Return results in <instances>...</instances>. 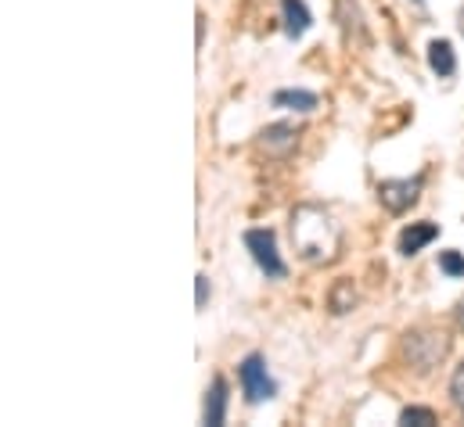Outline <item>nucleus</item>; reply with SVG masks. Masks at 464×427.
<instances>
[{"mask_svg": "<svg viewBox=\"0 0 464 427\" xmlns=\"http://www.w3.org/2000/svg\"><path fill=\"white\" fill-rule=\"evenodd\" d=\"M458 25H461V33H464V7H461V22H458Z\"/></svg>", "mask_w": 464, "mask_h": 427, "instance_id": "20", "label": "nucleus"}, {"mask_svg": "<svg viewBox=\"0 0 464 427\" xmlns=\"http://www.w3.org/2000/svg\"><path fill=\"white\" fill-rule=\"evenodd\" d=\"M299 137H303V129H299V126H292V122H270V126H263V129H259V137H256V151H259L263 158L285 162V158H292V155H295Z\"/></svg>", "mask_w": 464, "mask_h": 427, "instance_id": "4", "label": "nucleus"}, {"mask_svg": "<svg viewBox=\"0 0 464 427\" xmlns=\"http://www.w3.org/2000/svg\"><path fill=\"white\" fill-rule=\"evenodd\" d=\"M440 270H443L447 277H464V255L461 251H443V255H440Z\"/></svg>", "mask_w": 464, "mask_h": 427, "instance_id": "15", "label": "nucleus"}, {"mask_svg": "<svg viewBox=\"0 0 464 427\" xmlns=\"http://www.w3.org/2000/svg\"><path fill=\"white\" fill-rule=\"evenodd\" d=\"M353 306H356V288H353L349 277H339L335 288H332V295H328V313L332 317H346Z\"/></svg>", "mask_w": 464, "mask_h": 427, "instance_id": "12", "label": "nucleus"}, {"mask_svg": "<svg viewBox=\"0 0 464 427\" xmlns=\"http://www.w3.org/2000/svg\"><path fill=\"white\" fill-rule=\"evenodd\" d=\"M227 417V381L224 377H213L209 392H206V406H202V421L209 427H220Z\"/></svg>", "mask_w": 464, "mask_h": 427, "instance_id": "8", "label": "nucleus"}, {"mask_svg": "<svg viewBox=\"0 0 464 427\" xmlns=\"http://www.w3.org/2000/svg\"><path fill=\"white\" fill-rule=\"evenodd\" d=\"M195 288H198V291H195V302H198V309H202V306L209 302V277L198 273V277H195Z\"/></svg>", "mask_w": 464, "mask_h": 427, "instance_id": "17", "label": "nucleus"}, {"mask_svg": "<svg viewBox=\"0 0 464 427\" xmlns=\"http://www.w3.org/2000/svg\"><path fill=\"white\" fill-rule=\"evenodd\" d=\"M450 399H454V406L464 413V363L454 370V377H450Z\"/></svg>", "mask_w": 464, "mask_h": 427, "instance_id": "16", "label": "nucleus"}, {"mask_svg": "<svg viewBox=\"0 0 464 427\" xmlns=\"http://www.w3.org/2000/svg\"><path fill=\"white\" fill-rule=\"evenodd\" d=\"M202 40H206V14L198 11V47H202Z\"/></svg>", "mask_w": 464, "mask_h": 427, "instance_id": "18", "label": "nucleus"}, {"mask_svg": "<svg viewBox=\"0 0 464 427\" xmlns=\"http://www.w3.org/2000/svg\"><path fill=\"white\" fill-rule=\"evenodd\" d=\"M274 108L314 111V108H317V94H310V90H277V94H274Z\"/></svg>", "mask_w": 464, "mask_h": 427, "instance_id": "13", "label": "nucleus"}, {"mask_svg": "<svg viewBox=\"0 0 464 427\" xmlns=\"http://www.w3.org/2000/svg\"><path fill=\"white\" fill-rule=\"evenodd\" d=\"M400 424H414V427H425V424H436V413L432 410H425V406H407L403 413H400Z\"/></svg>", "mask_w": 464, "mask_h": 427, "instance_id": "14", "label": "nucleus"}, {"mask_svg": "<svg viewBox=\"0 0 464 427\" xmlns=\"http://www.w3.org/2000/svg\"><path fill=\"white\" fill-rule=\"evenodd\" d=\"M458 327H464V302L458 306Z\"/></svg>", "mask_w": 464, "mask_h": 427, "instance_id": "19", "label": "nucleus"}, {"mask_svg": "<svg viewBox=\"0 0 464 427\" xmlns=\"http://www.w3.org/2000/svg\"><path fill=\"white\" fill-rule=\"evenodd\" d=\"M281 18H285V33H288L292 40L306 36L310 25H314V14H310L306 0H281Z\"/></svg>", "mask_w": 464, "mask_h": 427, "instance_id": "7", "label": "nucleus"}, {"mask_svg": "<svg viewBox=\"0 0 464 427\" xmlns=\"http://www.w3.org/2000/svg\"><path fill=\"white\" fill-rule=\"evenodd\" d=\"M421 187H425V176H411V180H382V184H378V202L385 205V213L403 215L407 209L418 205Z\"/></svg>", "mask_w": 464, "mask_h": 427, "instance_id": "6", "label": "nucleus"}, {"mask_svg": "<svg viewBox=\"0 0 464 427\" xmlns=\"http://www.w3.org/2000/svg\"><path fill=\"white\" fill-rule=\"evenodd\" d=\"M429 69H432L440 80H447V76L458 72V58H454L450 40H432V43H429Z\"/></svg>", "mask_w": 464, "mask_h": 427, "instance_id": "10", "label": "nucleus"}, {"mask_svg": "<svg viewBox=\"0 0 464 427\" xmlns=\"http://www.w3.org/2000/svg\"><path fill=\"white\" fill-rule=\"evenodd\" d=\"M335 11H339V22H343V36H346V43H353V36H356V40H363V14H360L356 0H335Z\"/></svg>", "mask_w": 464, "mask_h": 427, "instance_id": "11", "label": "nucleus"}, {"mask_svg": "<svg viewBox=\"0 0 464 427\" xmlns=\"http://www.w3.org/2000/svg\"><path fill=\"white\" fill-rule=\"evenodd\" d=\"M440 237V226L436 223H411L403 233H400V255H418L425 244H432Z\"/></svg>", "mask_w": 464, "mask_h": 427, "instance_id": "9", "label": "nucleus"}, {"mask_svg": "<svg viewBox=\"0 0 464 427\" xmlns=\"http://www.w3.org/2000/svg\"><path fill=\"white\" fill-rule=\"evenodd\" d=\"M288 230H292V244H295V255L310 266H328L339 259V248H343V233H339V223L332 219V213H324L321 205H295L288 215Z\"/></svg>", "mask_w": 464, "mask_h": 427, "instance_id": "1", "label": "nucleus"}, {"mask_svg": "<svg viewBox=\"0 0 464 427\" xmlns=\"http://www.w3.org/2000/svg\"><path fill=\"white\" fill-rule=\"evenodd\" d=\"M237 381H241L245 403H252V406H259V403H266V399L277 395V384L270 381V374H266V359H263L259 352H252V356L241 359V366H237Z\"/></svg>", "mask_w": 464, "mask_h": 427, "instance_id": "3", "label": "nucleus"}, {"mask_svg": "<svg viewBox=\"0 0 464 427\" xmlns=\"http://www.w3.org/2000/svg\"><path fill=\"white\" fill-rule=\"evenodd\" d=\"M447 352H450V334H443V330L421 327V330H407L403 334V359L418 374H432L447 359Z\"/></svg>", "mask_w": 464, "mask_h": 427, "instance_id": "2", "label": "nucleus"}, {"mask_svg": "<svg viewBox=\"0 0 464 427\" xmlns=\"http://www.w3.org/2000/svg\"><path fill=\"white\" fill-rule=\"evenodd\" d=\"M245 248H248V255H252V262L270 277V280H281L288 270H285V262H281V251H277V237H274V230H248L245 233Z\"/></svg>", "mask_w": 464, "mask_h": 427, "instance_id": "5", "label": "nucleus"}]
</instances>
